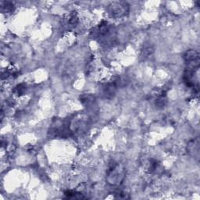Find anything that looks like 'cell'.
Instances as JSON below:
<instances>
[{
	"instance_id": "cell-7",
	"label": "cell",
	"mask_w": 200,
	"mask_h": 200,
	"mask_svg": "<svg viewBox=\"0 0 200 200\" xmlns=\"http://www.w3.org/2000/svg\"><path fill=\"white\" fill-rule=\"evenodd\" d=\"M153 46H150V45H149V46L145 48L144 50H143V55L145 56V57H147V56H149L153 53Z\"/></svg>"
},
{
	"instance_id": "cell-3",
	"label": "cell",
	"mask_w": 200,
	"mask_h": 200,
	"mask_svg": "<svg viewBox=\"0 0 200 200\" xmlns=\"http://www.w3.org/2000/svg\"><path fill=\"white\" fill-rule=\"evenodd\" d=\"M102 90L104 96L107 99H112L115 96L117 90V85H116L115 81H108L103 84L102 87Z\"/></svg>"
},
{
	"instance_id": "cell-6",
	"label": "cell",
	"mask_w": 200,
	"mask_h": 200,
	"mask_svg": "<svg viewBox=\"0 0 200 200\" xmlns=\"http://www.w3.org/2000/svg\"><path fill=\"white\" fill-rule=\"evenodd\" d=\"M2 8H3V10H5V12H10L13 10V5L10 2H4V3H2Z\"/></svg>"
},
{
	"instance_id": "cell-1",
	"label": "cell",
	"mask_w": 200,
	"mask_h": 200,
	"mask_svg": "<svg viewBox=\"0 0 200 200\" xmlns=\"http://www.w3.org/2000/svg\"><path fill=\"white\" fill-rule=\"evenodd\" d=\"M124 177V168L120 164H114L109 169L106 180L110 185H119L123 182Z\"/></svg>"
},
{
	"instance_id": "cell-4",
	"label": "cell",
	"mask_w": 200,
	"mask_h": 200,
	"mask_svg": "<svg viewBox=\"0 0 200 200\" xmlns=\"http://www.w3.org/2000/svg\"><path fill=\"white\" fill-rule=\"evenodd\" d=\"M25 89H26V85H25V84H20V85H18L15 88L14 92H15L17 95L20 96V95H22L25 92Z\"/></svg>"
},
{
	"instance_id": "cell-5",
	"label": "cell",
	"mask_w": 200,
	"mask_h": 200,
	"mask_svg": "<svg viewBox=\"0 0 200 200\" xmlns=\"http://www.w3.org/2000/svg\"><path fill=\"white\" fill-rule=\"evenodd\" d=\"M93 100H94V97H93L92 95H84L81 101V103H82L84 105L88 106L93 103Z\"/></svg>"
},
{
	"instance_id": "cell-2",
	"label": "cell",
	"mask_w": 200,
	"mask_h": 200,
	"mask_svg": "<svg viewBox=\"0 0 200 200\" xmlns=\"http://www.w3.org/2000/svg\"><path fill=\"white\" fill-rule=\"evenodd\" d=\"M108 13L113 18L124 17L129 11V6L125 2H113L108 6Z\"/></svg>"
}]
</instances>
